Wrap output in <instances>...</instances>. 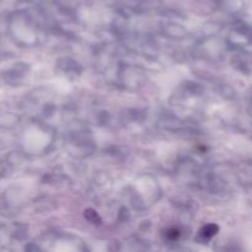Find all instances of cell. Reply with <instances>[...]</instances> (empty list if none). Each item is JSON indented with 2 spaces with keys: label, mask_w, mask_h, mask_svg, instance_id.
Here are the masks:
<instances>
[]
</instances>
